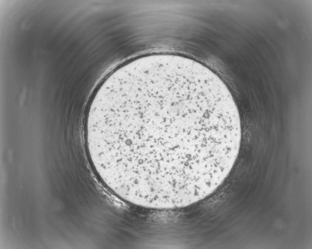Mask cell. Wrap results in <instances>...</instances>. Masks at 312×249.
<instances>
[{
    "mask_svg": "<svg viewBox=\"0 0 312 249\" xmlns=\"http://www.w3.org/2000/svg\"><path fill=\"white\" fill-rule=\"evenodd\" d=\"M100 179L126 202L186 207L223 182L239 153V112L226 85L199 62L140 57L101 84L84 123Z\"/></svg>",
    "mask_w": 312,
    "mask_h": 249,
    "instance_id": "6da1fadb",
    "label": "cell"
}]
</instances>
